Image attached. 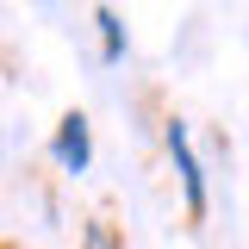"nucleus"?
<instances>
[{"label": "nucleus", "instance_id": "f257e3e1", "mask_svg": "<svg viewBox=\"0 0 249 249\" xmlns=\"http://www.w3.org/2000/svg\"><path fill=\"white\" fill-rule=\"evenodd\" d=\"M168 156H175V175H181V193H187V218H206V175H199V156L187 143L181 119L168 124Z\"/></svg>", "mask_w": 249, "mask_h": 249}, {"label": "nucleus", "instance_id": "20e7f679", "mask_svg": "<svg viewBox=\"0 0 249 249\" xmlns=\"http://www.w3.org/2000/svg\"><path fill=\"white\" fill-rule=\"evenodd\" d=\"M88 249H112V231L106 224H88Z\"/></svg>", "mask_w": 249, "mask_h": 249}, {"label": "nucleus", "instance_id": "f03ea898", "mask_svg": "<svg viewBox=\"0 0 249 249\" xmlns=\"http://www.w3.org/2000/svg\"><path fill=\"white\" fill-rule=\"evenodd\" d=\"M56 162L69 175H81L93 162V137H88V119H81V112H69V119L56 124Z\"/></svg>", "mask_w": 249, "mask_h": 249}, {"label": "nucleus", "instance_id": "7ed1b4c3", "mask_svg": "<svg viewBox=\"0 0 249 249\" xmlns=\"http://www.w3.org/2000/svg\"><path fill=\"white\" fill-rule=\"evenodd\" d=\"M93 25H100V56L119 62V56H124V25H119V13H112V6H100V13H93Z\"/></svg>", "mask_w": 249, "mask_h": 249}]
</instances>
